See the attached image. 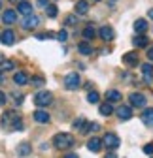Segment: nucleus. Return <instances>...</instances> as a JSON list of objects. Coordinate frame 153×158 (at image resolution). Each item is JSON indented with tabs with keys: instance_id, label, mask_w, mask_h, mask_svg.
Listing matches in <instances>:
<instances>
[{
	"instance_id": "nucleus-1",
	"label": "nucleus",
	"mask_w": 153,
	"mask_h": 158,
	"mask_svg": "<svg viewBox=\"0 0 153 158\" xmlns=\"http://www.w3.org/2000/svg\"><path fill=\"white\" fill-rule=\"evenodd\" d=\"M53 145L57 147V149H68V147H72L74 145V135L72 134H66V132H59V134H55V137H53Z\"/></svg>"
},
{
	"instance_id": "nucleus-2",
	"label": "nucleus",
	"mask_w": 153,
	"mask_h": 158,
	"mask_svg": "<svg viewBox=\"0 0 153 158\" xmlns=\"http://www.w3.org/2000/svg\"><path fill=\"white\" fill-rule=\"evenodd\" d=\"M2 124H11L13 130H23V121L19 117V113L15 111H6L2 115Z\"/></svg>"
},
{
	"instance_id": "nucleus-3",
	"label": "nucleus",
	"mask_w": 153,
	"mask_h": 158,
	"mask_svg": "<svg viewBox=\"0 0 153 158\" xmlns=\"http://www.w3.org/2000/svg\"><path fill=\"white\" fill-rule=\"evenodd\" d=\"M51 102H53V96H51V92H47V90H40V92L34 94V104H36L38 107H47Z\"/></svg>"
},
{
	"instance_id": "nucleus-4",
	"label": "nucleus",
	"mask_w": 153,
	"mask_h": 158,
	"mask_svg": "<svg viewBox=\"0 0 153 158\" xmlns=\"http://www.w3.org/2000/svg\"><path fill=\"white\" fill-rule=\"evenodd\" d=\"M64 87L68 89V90H78L80 87H81V79H80V75L78 73H68L66 77H64Z\"/></svg>"
},
{
	"instance_id": "nucleus-5",
	"label": "nucleus",
	"mask_w": 153,
	"mask_h": 158,
	"mask_svg": "<svg viewBox=\"0 0 153 158\" xmlns=\"http://www.w3.org/2000/svg\"><path fill=\"white\" fill-rule=\"evenodd\" d=\"M102 145L108 147L110 151H116V149L119 147V137H117L116 134L108 132V134H104V137H102Z\"/></svg>"
},
{
	"instance_id": "nucleus-6",
	"label": "nucleus",
	"mask_w": 153,
	"mask_h": 158,
	"mask_svg": "<svg viewBox=\"0 0 153 158\" xmlns=\"http://www.w3.org/2000/svg\"><path fill=\"white\" fill-rule=\"evenodd\" d=\"M38 25H40V17H38V15H27L23 21H21V27L27 28V30H32V28H36Z\"/></svg>"
},
{
	"instance_id": "nucleus-7",
	"label": "nucleus",
	"mask_w": 153,
	"mask_h": 158,
	"mask_svg": "<svg viewBox=\"0 0 153 158\" xmlns=\"http://www.w3.org/2000/svg\"><path fill=\"white\" fill-rule=\"evenodd\" d=\"M129 102H130V107H144L146 106V96L140 94V92H132L129 96Z\"/></svg>"
},
{
	"instance_id": "nucleus-8",
	"label": "nucleus",
	"mask_w": 153,
	"mask_h": 158,
	"mask_svg": "<svg viewBox=\"0 0 153 158\" xmlns=\"http://www.w3.org/2000/svg\"><path fill=\"white\" fill-rule=\"evenodd\" d=\"M98 36L104 40V42H111L113 38H116V32H113V28L111 27H100V30H98Z\"/></svg>"
},
{
	"instance_id": "nucleus-9",
	"label": "nucleus",
	"mask_w": 153,
	"mask_h": 158,
	"mask_svg": "<svg viewBox=\"0 0 153 158\" xmlns=\"http://www.w3.org/2000/svg\"><path fill=\"white\" fill-rule=\"evenodd\" d=\"M0 42H2L4 45H13L15 44V32L13 30H4L2 34H0Z\"/></svg>"
},
{
	"instance_id": "nucleus-10",
	"label": "nucleus",
	"mask_w": 153,
	"mask_h": 158,
	"mask_svg": "<svg viewBox=\"0 0 153 158\" xmlns=\"http://www.w3.org/2000/svg\"><path fill=\"white\" fill-rule=\"evenodd\" d=\"M32 117H34V121H36V123H40V124L49 123V118H51V117H49V113H47L46 109H36Z\"/></svg>"
},
{
	"instance_id": "nucleus-11",
	"label": "nucleus",
	"mask_w": 153,
	"mask_h": 158,
	"mask_svg": "<svg viewBox=\"0 0 153 158\" xmlns=\"http://www.w3.org/2000/svg\"><path fill=\"white\" fill-rule=\"evenodd\" d=\"M142 75H144V81L149 85L153 81V64H149V62L142 64Z\"/></svg>"
},
{
	"instance_id": "nucleus-12",
	"label": "nucleus",
	"mask_w": 153,
	"mask_h": 158,
	"mask_svg": "<svg viewBox=\"0 0 153 158\" xmlns=\"http://www.w3.org/2000/svg\"><path fill=\"white\" fill-rule=\"evenodd\" d=\"M116 113H117V117L121 118V121H129V118L132 117V107L130 106H119Z\"/></svg>"
},
{
	"instance_id": "nucleus-13",
	"label": "nucleus",
	"mask_w": 153,
	"mask_h": 158,
	"mask_svg": "<svg viewBox=\"0 0 153 158\" xmlns=\"http://www.w3.org/2000/svg\"><path fill=\"white\" fill-rule=\"evenodd\" d=\"M87 149L91 152H98L102 149V139H98V137H91V139L87 141Z\"/></svg>"
},
{
	"instance_id": "nucleus-14",
	"label": "nucleus",
	"mask_w": 153,
	"mask_h": 158,
	"mask_svg": "<svg viewBox=\"0 0 153 158\" xmlns=\"http://www.w3.org/2000/svg\"><path fill=\"white\" fill-rule=\"evenodd\" d=\"M2 21H4L6 25H13V23L17 21V11H13V10H6V11L2 13Z\"/></svg>"
},
{
	"instance_id": "nucleus-15",
	"label": "nucleus",
	"mask_w": 153,
	"mask_h": 158,
	"mask_svg": "<svg viewBox=\"0 0 153 158\" xmlns=\"http://www.w3.org/2000/svg\"><path fill=\"white\" fill-rule=\"evenodd\" d=\"M142 123L146 126H153V107H147L142 111Z\"/></svg>"
},
{
	"instance_id": "nucleus-16",
	"label": "nucleus",
	"mask_w": 153,
	"mask_h": 158,
	"mask_svg": "<svg viewBox=\"0 0 153 158\" xmlns=\"http://www.w3.org/2000/svg\"><path fill=\"white\" fill-rule=\"evenodd\" d=\"M13 83H15V85H19V87L27 85V83H28V75H27L25 72H17V73L13 75Z\"/></svg>"
},
{
	"instance_id": "nucleus-17",
	"label": "nucleus",
	"mask_w": 153,
	"mask_h": 158,
	"mask_svg": "<svg viewBox=\"0 0 153 158\" xmlns=\"http://www.w3.org/2000/svg\"><path fill=\"white\" fill-rule=\"evenodd\" d=\"M17 11L21 13V15H25V17L27 15H32V6L27 2V0H23L21 4H17Z\"/></svg>"
},
{
	"instance_id": "nucleus-18",
	"label": "nucleus",
	"mask_w": 153,
	"mask_h": 158,
	"mask_svg": "<svg viewBox=\"0 0 153 158\" xmlns=\"http://www.w3.org/2000/svg\"><path fill=\"white\" fill-rule=\"evenodd\" d=\"M89 11V2L87 0H78V2H76V13L78 15H85Z\"/></svg>"
},
{
	"instance_id": "nucleus-19",
	"label": "nucleus",
	"mask_w": 153,
	"mask_h": 158,
	"mask_svg": "<svg viewBox=\"0 0 153 158\" xmlns=\"http://www.w3.org/2000/svg\"><path fill=\"white\" fill-rule=\"evenodd\" d=\"M123 62L127 66H136L138 64V55L136 53H127V55H123Z\"/></svg>"
},
{
	"instance_id": "nucleus-20",
	"label": "nucleus",
	"mask_w": 153,
	"mask_h": 158,
	"mask_svg": "<svg viewBox=\"0 0 153 158\" xmlns=\"http://www.w3.org/2000/svg\"><path fill=\"white\" fill-rule=\"evenodd\" d=\"M106 98H108V102H110V104H116V102L121 100V92L116 90V89H110V90L106 92Z\"/></svg>"
},
{
	"instance_id": "nucleus-21",
	"label": "nucleus",
	"mask_w": 153,
	"mask_h": 158,
	"mask_svg": "<svg viewBox=\"0 0 153 158\" xmlns=\"http://www.w3.org/2000/svg\"><path fill=\"white\" fill-rule=\"evenodd\" d=\"M147 44H149V40L144 34H138L136 38H132V45L134 47H147Z\"/></svg>"
},
{
	"instance_id": "nucleus-22",
	"label": "nucleus",
	"mask_w": 153,
	"mask_h": 158,
	"mask_svg": "<svg viewBox=\"0 0 153 158\" xmlns=\"http://www.w3.org/2000/svg\"><path fill=\"white\" fill-rule=\"evenodd\" d=\"M134 30L138 34H144L147 30V21H146V19H136V21H134Z\"/></svg>"
},
{
	"instance_id": "nucleus-23",
	"label": "nucleus",
	"mask_w": 153,
	"mask_h": 158,
	"mask_svg": "<svg viewBox=\"0 0 153 158\" xmlns=\"http://www.w3.org/2000/svg\"><path fill=\"white\" fill-rule=\"evenodd\" d=\"M32 152V147H30V143H21L17 147V154L19 156H28Z\"/></svg>"
},
{
	"instance_id": "nucleus-24",
	"label": "nucleus",
	"mask_w": 153,
	"mask_h": 158,
	"mask_svg": "<svg viewBox=\"0 0 153 158\" xmlns=\"http://www.w3.org/2000/svg\"><path fill=\"white\" fill-rule=\"evenodd\" d=\"M87 126H89V123L85 121L83 117H81V118H76V121H74V128H78V130L83 132V134L87 132Z\"/></svg>"
},
{
	"instance_id": "nucleus-25",
	"label": "nucleus",
	"mask_w": 153,
	"mask_h": 158,
	"mask_svg": "<svg viewBox=\"0 0 153 158\" xmlns=\"http://www.w3.org/2000/svg\"><path fill=\"white\" fill-rule=\"evenodd\" d=\"M111 113H116V111H113V106H111L110 102H104V104H100V115H104V117H110Z\"/></svg>"
},
{
	"instance_id": "nucleus-26",
	"label": "nucleus",
	"mask_w": 153,
	"mask_h": 158,
	"mask_svg": "<svg viewBox=\"0 0 153 158\" xmlns=\"http://www.w3.org/2000/svg\"><path fill=\"white\" fill-rule=\"evenodd\" d=\"M78 51L87 56V55L93 53V47H91V44H87V42H80V44H78Z\"/></svg>"
},
{
	"instance_id": "nucleus-27",
	"label": "nucleus",
	"mask_w": 153,
	"mask_h": 158,
	"mask_svg": "<svg viewBox=\"0 0 153 158\" xmlns=\"http://www.w3.org/2000/svg\"><path fill=\"white\" fill-rule=\"evenodd\" d=\"M94 36H97V32H94V28H93V27H91V25H89V27H85V28H83V38H85V40H87V42H89V40H93V38H94Z\"/></svg>"
},
{
	"instance_id": "nucleus-28",
	"label": "nucleus",
	"mask_w": 153,
	"mask_h": 158,
	"mask_svg": "<svg viewBox=\"0 0 153 158\" xmlns=\"http://www.w3.org/2000/svg\"><path fill=\"white\" fill-rule=\"evenodd\" d=\"M98 100H100V94H98L97 90H91V92L87 94V102H89V104H97Z\"/></svg>"
},
{
	"instance_id": "nucleus-29",
	"label": "nucleus",
	"mask_w": 153,
	"mask_h": 158,
	"mask_svg": "<svg viewBox=\"0 0 153 158\" xmlns=\"http://www.w3.org/2000/svg\"><path fill=\"white\" fill-rule=\"evenodd\" d=\"M46 13H47V17H57V15H59V10H57V6L55 4H49L47 8H46Z\"/></svg>"
},
{
	"instance_id": "nucleus-30",
	"label": "nucleus",
	"mask_w": 153,
	"mask_h": 158,
	"mask_svg": "<svg viewBox=\"0 0 153 158\" xmlns=\"http://www.w3.org/2000/svg\"><path fill=\"white\" fill-rule=\"evenodd\" d=\"M44 83H46V79H44L42 75H34V77H32V85H34V87H42Z\"/></svg>"
},
{
	"instance_id": "nucleus-31",
	"label": "nucleus",
	"mask_w": 153,
	"mask_h": 158,
	"mask_svg": "<svg viewBox=\"0 0 153 158\" xmlns=\"http://www.w3.org/2000/svg\"><path fill=\"white\" fill-rule=\"evenodd\" d=\"M57 40H59V42H66V40H68V32L66 30H59V32H57Z\"/></svg>"
},
{
	"instance_id": "nucleus-32",
	"label": "nucleus",
	"mask_w": 153,
	"mask_h": 158,
	"mask_svg": "<svg viewBox=\"0 0 153 158\" xmlns=\"http://www.w3.org/2000/svg\"><path fill=\"white\" fill-rule=\"evenodd\" d=\"M64 23H66L68 27H74L76 23H78V19H76V15H68V17L64 19Z\"/></svg>"
},
{
	"instance_id": "nucleus-33",
	"label": "nucleus",
	"mask_w": 153,
	"mask_h": 158,
	"mask_svg": "<svg viewBox=\"0 0 153 158\" xmlns=\"http://www.w3.org/2000/svg\"><path fill=\"white\" fill-rule=\"evenodd\" d=\"M98 130H100V124H98V123H89L87 132H98Z\"/></svg>"
},
{
	"instance_id": "nucleus-34",
	"label": "nucleus",
	"mask_w": 153,
	"mask_h": 158,
	"mask_svg": "<svg viewBox=\"0 0 153 158\" xmlns=\"http://www.w3.org/2000/svg\"><path fill=\"white\" fill-rule=\"evenodd\" d=\"M13 102H15V106H21L23 104V96L17 94V92H13Z\"/></svg>"
},
{
	"instance_id": "nucleus-35",
	"label": "nucleus",
	"mask_w": 153,
	"mask_h": 158,
	"mask_svg": "<svg viewBox=\"0 0 153 158\" xmlns=\"http://www.w3.org/2000/svg\"><path fill=\"white\" fill-rule=\"evenodd\" d=\"M146 154H153V143H147V145H144V149H142Z\"/></svg>"
},
{
	"instance_id": "nucleus-36",
	"label": "nucleus",
	"mask_w": 153,
	"mask_h": 158,
	"mask_svg": "<svg viewBox=\"0 0 153 158\" xmlns=\"http://www.w3.org/2000/svg\"><path fill=\"white\" fill-rule=\"evenodd\" d=\"M13 68H15L13 60H6V62H4V68H2V70H13Z\"/></svg>"
},
{
	"instance_id": "nucleus-37",
	"label": "nucleus",
	"mask_w": 153,
	"mask_h": 158,
	"mask_svg": "<svg viewBox=\"0 0 153 158\" xmlns=\"http://www.w3.org/2000/svg\"><path fill=\"white\" fill-rule=\"evenodd\" d=\"M36 4L40 6V8H47L49 6V0H36Z\"/></svg>"
},
{
	"instance_id": "nucleus-38",
	"label": "nucleus",
	"mask_w": 153,
	"mask_h": 158,
	"mask_svg": "<svg viewBox=\"0 0 153 158\" xmlns=\"http://www.w3.org/2000/svg\"><path fill=\"white\" fill-rule=\"evenodd\" d=\"M6 100H8L6 94H4V92H0V106H4V104H6Z\"/></svg>"
},
{
	"instance_id": "nucleus-39",
	"label": "nucleus",
	"mask_w": 153,
	"mask_h": 158,
	"mask_svg": "<svg viewBox=\"0 0 153 158\" xmlns=\"http://www.w3.org/2000/svg\"><path fill=\"white\" fill-rule=\"evenodd\" d=\"M147 58H149V60H153V45L147 49Z\"/></svg>"
},
{
	"instance_id": "nucleus-40",
	"label": "nucleus",
	"mask_w": 153,
	"mask_h": 158,
	"mask_svg": "<svg viewBox=\"0 0 153 158\" xmlns=\"http://www.w3.org/2000/svg\"><path fill=\"white\" fill-rule=\"evenodd\" d=\"M104 158H117V154H116V152H108Z\"/></svg>"
},
{
	"instance_id": "nucleus-41",
	"label": "nucleus",
	"mask_w": 153,
	"mask_h": 158,
	"mask_svg": "<svg viewBox=\"0 0 153 158\" xmlns=\"http://www.w3.org/2000/svg\"><path fill=\"white\" fill-rule=\"evenodd\" d=\"M6 62V56H4V53H0V64H4Z\"/></svg>"
},
{
	"instance_id": "nucleus-42",
	"label": "nucleus",
	"mask_w": 153,
	"mask_h": 158,
	"mask_svg": "<svg viewBox=\"0 0 153 158\" xmlns=\"http://www.w3.org/2000/svg\"><path fill=\"white\" fill-rule=\"evenodd\" d=\"M147 17H149V19H153V8H151V10L147 11Z\"/></svg>"
},
{
	"instance_id": "nucleus-43",
	"label": "nucleus",
	"mask_w": 153,
	"mask_h": 158,
	"mask_svg": "<svg viewBox=\"0 0 153 158\" xmlns=\"http://www.w3.org/2000/svg\"><path fill=\"white\" fill-rule=\"evenodd\" d=\"M10 2H11V4H21L23 0H10Z\"/></svg>"
},
{
	"instance_id": "nucleus-44",
	"label": "nucleus",
	"mask_w": 153,
	"mask_h": 158,
	"mask_svg": "<svg viewBox=\"0 0 153 158\" xmlns=\"http://www.w3.org/2000/svg\"><path fill=\"white\" fill-rule=\"evenodd\" d=\"M64 158H78V154H66Z\"/></svg>"
},
{
	"instance_id": "nucleus-45",
	"label": "nucleus",
	"mask_w": 153,
	"mask_h": 158,
	"mask_svg": "<svg viewBox=\"0 0 153 158\" xmlns=\"http://www.w3.org/2000/svg\"><path fill=\"white\" fill-rule=\"evenodd\" d=\"M2 79H4V75H2V68H0V83H2Z\"/></svg>"
},
{
	"instance_id": "nucleus-46",
	"label": "nucleus",
	"mask_w": 153,
	"mask_h": 158,
	"mask_svg": "<svg viewBox=\"0 0 153 158\" xmlns=\"http://www.w3.org/2000/svg\"><path fill=\"white\" fill-rule=\"evenodd\" d=\"M113 2H117V0H110V6H111V4H113Z\"/></svg>"
},
{
	"instance_id": "nucleus-47",
	"label": "nucleus",
	"mask_w": 153,
	"mask_h": 158,
	"mask_svg": "<svg viewBox=\"0 0 153 158\" xmlns=\"http://www.w3.org/2000/svg\"><path fill=\"white\" fill-rule=\"evenodd\" d=\"M94 2H100V0H94Z\"/></svg>"
},
{
	"instance_id": "nucleus-48",
	"label": "nucleus",
	"mask_w": 153,
	"mask_h": 158,
	"mask_svg": "<svg viewBox=\"0 0 153 158\" xmlns=\"http://www.w3.org/2000/svg\"><path fill=\"white\" fill-rule=\"evenodd\" d=\"M0 8H2V2H0Z\"/></svg>"
}]
</instances>
